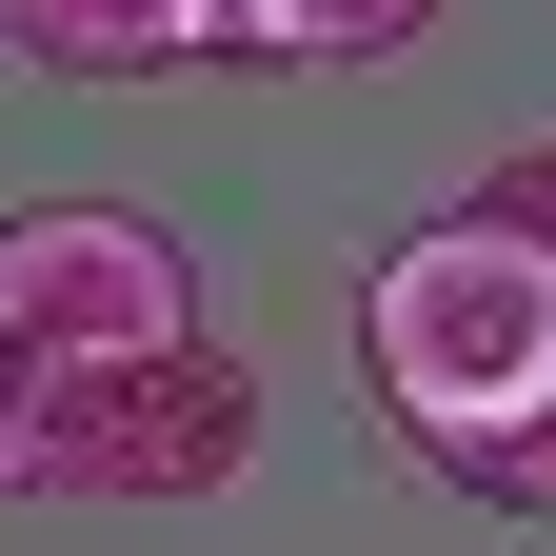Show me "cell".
Wrapping results in <instances>:
<instances>
[{"label":"cell","instance_id":"6da1fadb","mask_svg":"<svg viewBox=\"0 0 556 556\" xmlns=\"http://www.w3.org/2000/svg\"><path fill=\"white\" fill-rule=\"evenodd\" d=\"M358 378H378V417L457 477V497L556 517V258L536 239H497L477 199L417 219L358 278Z\"/></svg>","mask_w":556,"mask_h":556},{"label":"cell","instance_id":"7a4b0ae2","mask_svg":"<svg viewBox=\"0 0 556 556\" xmlns=\"http://www.w3.org/2000/svg\"><path fill=\"white\" fill-rule=\"evenodd\" d=\"M0 318H21L60 378H139V358L199 338V258L139 219V199H21V219H0Z\"/></svg>","mask_w":556,"mask_h":556},{"label":"cell","instance_id":"3957f363","mask_svg":"<svg viewBox=\"0 0 556 556\" xmlns=\"http://www.w3.org/2000/svg\"><path fill=\"white\" fill-rule=\"evenodd\" d=\"M239 457H258V358L239 338H179L139 378H60L40 497H219Z\"/></svg>","mask_w":556,"mask_h":556},{"label":"cell","instance_id":"277c9868","mask_svg":"<svg viewBox=\"0 0 556 556\" xmlns=\"http://www.w3.org/2000/svg\"><path fill=\"white\" fill-rule=\"evenodd\" d=\"M0 40L40 80H179V60H219V0H0Z\"/></svg>","mask_w":556,"mask_h":556},{"label":"cell","instance_id":"5b68a950","mask_svg":"<svg viewBox=\"0 0 556 556\" xmlns=\"http://www.w3.org/2000/svg\"><path fill=\"white\" fill-rule=\"evenodd\" d=\"M417 21H438V0H219V60H258V80H358Z\"/></svg>","mask_w":556,"mask_h":556},{"label":"cell","instance_id":"8992f818","mask_svg":"<svg viewBox=\"0 0 556 556\" xmlns=\"http://www.w3.org/2000/svg\"><path fill=\"white\" fill-rule=\"evenodd\" d=\"M40 438H60V358L0 318V497H40Z\"/></svg>","mask_w":556,"mask_h":556},{"label":"cell","instance_id":"52a82bcc","mask_svg":"<svg viewBox=\"0 0 556 556\" xmlns=\"http://www.w3.org/2000/svg\"><path fill=\"white\" fill-rule=\"evenodd\" d=\"M477 219H497V239H536V258H556V139H536V160H497V179H477Z\"/></svg>","mask_w":556,"mask_h":556}]
</instances>
